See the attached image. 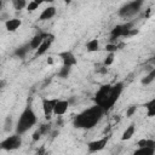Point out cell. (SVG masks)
Instances as JSON below:
<instances>
[{
  "mask_svg": "<svg viewBox=\"0 0 155 155\" xmlns=\"http://www.w3.org/2000/svg\"><path fill=\"white\" fill-rule=\"evenodd\" d=\"M124 91V82H116V84H107L102 85L98 91L94 94V103L99 105L104 113H108L114 104L120 98L121 93Z\"/></svg>",
  "mask_w": 155,
  "mask_h": 155,
  "instance_id": "1",
  "label": "cell"
},
{
  "mask_svg": "<svg viewBox=\"0 0 155 155\" xmlns=\"http://www.w3.org/2000/svg\"><path fill=\"white\" fill-rule=\"evenodd\" d=\"M103 115H104L103 109L99 105L94 104L93 107H90V108L82 110L81 113H79L78 115H75V117L73 120V125L76 128L91 130L101 121Z\"/></svg>",
  "mask_w": 155,
  "mask_h": 155,
  "instance_id": "2",
  "label": "cell"
},
{
  "mask_svg": "<svg viewBox=\"0 0 155 155\" xmlns=\"http://www.w3.org/2000/svg\"><path fill=\"white\" fill-rule=\"evenodd\" d=\"M38 122V116L33 109V107L29 104L24 108V110L22 111V114L19 115L17 124H16V133L18 134H23L27 131H29L33 126H35V124Z\"/></svg>",
  "mask_w": 155,
  "mask_h": 155,
  "instance_id": "3",
  "label": "cell"
},
{
  "mask_svg": "<svg viewBox=\"0 0 155 155\" xmlns=\"http://www.w3.org/2000/svg\"><path fill=\"white\" fill-rule=\"evenodd\" d=\"M144 4V0H132L127 4H125L124 6H121L119 8V12L117 15L121 17V18H130V17H133L134 15H137L142 6Z\"/></svg>",
  "mask_w": 155,
  "mask_h": 155,
  "instance_id": "4",
  "label": "cell"
},
{
  "mask_svg": "<svg viewBox=\"0 0 155 155\" xmlns=\"http://www.w3.org/2000/svg\"><path fill=\"white\" fill-rule=\"evenodd\" d=\"M133 24H134V22H126L124 24L115 25L111 29V31H110V39L111 40H116L119 38H126V36H128V33L133 28Z\"/></svg>",
  "mask_w": 155,
  "mask_h": 155,
  "instance_id": "5",
  "label": "cell"
},
{
  "mask_svg": "<svg viewBox=\"0 0 155 155\" xmlns=\"http://www.w3.org/2000/svg\"><path fill=\"white\" fill-rule=\"evenodd\" d=\"M21 145H22V138H21V134H18V133L12 134V136H8L4 140L0 142V149L7 150V151L8 150L18 149Z\"/></svg>",
  "mask_w": 155,
  "mask_h": 155,
  "instance_id": "6",
  "label": "cell"
},
{
  "mask_svg": "<svg viewBox=\"0 0 155 155\" xmlns=\"http://www.w3.org/2000/svg\"><path fill=\"white\" fill-rule=\"evenodd\" d=\"M53 41H54V35L51 34V33H48V34L46 35V38L42 40V42L39 45V47L35 50V51H36V52H35V57H39V56L45 54V53L47 52V50L51 47V45H52Z\"/></svg>",
  "mask_w": 155,
  "mask_h": 155,
  "instance_id": "7",
  "label": "cell"
},
{
  "mask_svg": "<svg viewBox=\"0 0 155 155\" xmlns=\"http://www.w3.org/2000/svg\"><path fill=\"white\" fill-rule=\"evenodd\" d=\"M58 98H42V111L46 120L51 119V115L53 114V108Z\"/></svg>",
  "mask_w": 155,
  "mask_h": 155,
  "instance_id": "8",
  "label": "cell"
},
{
  "mask_svg": "<svg viewBox=\"0 0 155 155\" xmlns=\"http://www.w3.org/2000/svg\"><path fill=\"white\" fill-rule=\"evenodd\" d=\"M109 138L105 136L101 139H97V140H92V142H88L87 143V150L88 153H97V151H101L105 148L107 143H108Z\"/></svg>",
  "mask_w": 155,
  "mask_h": 155,
  "instance_id": "9",
  "label": "cell"
},
{
  "mask_svg": "<svg viewBox=\"0 0 155 155\" xmlns=\"http://www.w3.org/2000/svg\"><path fill=\"white\" fill-rule=\"evenodd\" d=\"M58 57L62 59V63H63V65H68V67H74V65H76L78 64V59H76V57L74 56V53L71 52V51H62V52H59L58 53Z\"/></svg>",
  "mask_w": 155,
  "mask_h": 155,
  "instance_id": "10",
  "label": "cell"
},
{
  "mask_svg": "<svg viewBox=\"0 0 155 155\" xmlns=\"http://www.w3.org/2000/svg\"><path fill=\"white\" fill-rule=\"evenodd\" d=\"M68 108H69L68 101H65V99H58V101L56 102V104H54L53 114H54V115H58V116H62V115H64V114L67 113Z\"/></svg>",
  "mask_w": 155,
  "mask_h": 155,
  "instance_id": "11",
  "label": "cell"
},
{
  "mask_svg": "<svg viewBox=\"0 0 155 155\" xmlns=\"http://www.w3.org/2000/svg\"><path fill=\"white\" fill-rule=\"evenodd\" d=\"M47 34H48V33H45V31H39L38 34H35V35L33 36V39L30 40V42H29L30 48H31V50H36V48L39 47V45L42 42V40L46 38Z\"/></svg>",
  "mask_w": 155,
  "mask_h": 155,
  "instance_id": "12",
  "label": "cell"
},
{
  "mask_svg": "<svg viewBox=\"0 0 155 155\" xmlns=\"http://www.w3.org/2000/svg\"><path fill=\"white\" fill-rule=\"evenodd\" d=\"M22 25V21L19 18H8L5 21V28L7 31H16Z\"/></svg>",
  "mask_w": 155,
  "mask_h": 155,
  "instance_id": "13",
  "label": "cell"
},
{
  "mask_svg": "<svg viewBox=\"0 0 155 155\" xmlns=\"http://www.w3.org/2000/svg\"><path fill=\"white\" fill-rule=\"evenodd\" d=\"M56 12H57V10H56L54 6H48V7H46L45 10H42V12H41L40 16H39V19H40V21L51 19L52 17L56 16Z\"/></svg>",
  "mask_w": 155,
  "mask_h": 155,
  "instance_id": "14",
  "label": "cell"
},
{
  "mask_svg": "<svg viewBox=\"0 0 155 155\" xmlns=\"http://www.w3.org/2000/svg\"><path fill=\"white\" fill-rule=\"evenodd\" d=\"M30 50H31V48H30L29 42H28V44H24V45H21V46H18V47H16L15 51H13V54H15L16 57H18V58H24V57L28 54V52H29Z\"/></svg>",
  "mask_w": 155,
  "mask_h": 155,
  "instance_id": "15",
  "label": "cell"
},
{
  "mask_svg": "<svg viewBox=\"0 0 155 155\" xmlns=\"http://www.w3.org/2000/svg\"><path fill=\"white\" fill-rule=\"evenodd\" d=\"M134 132H136V126H134V124H131V125L124 131V133H122V136H121V139H122V140H128V139H131L132 136L134 134Z\"/></svg>",
  "mask_w": 155,
  "mask_h": 155,
  "instance_id": "16",
  "label": "cell"
},
{
  "mask_svg": "<svg viewBox=\"0 0 155 155\" xmlns=\"http://www.w3.org/2000/svg\"><path fill=\"white\" fill-rule=\"evenodd\" d=\"M154 79H155V68H151L150 71H149V73L140 80V82H142V85L147 86V85L151 84V82L154 81Z\"/></svg>",
  "mask_w": 155,
  "mask_h": 155,
  "instance_id": "17",
  "label": "cell"
},
{
  "mask_svg": "<svg viewBox=\"0 0 155 155\" xmlns=\"http://www.w3.org/2000/svg\"><path fill=\"white\" fill-rule=\"evenodd\" d=\"M86 50L87 52H96L99 50V41L98 39H92L86 44Z\"/></svg>",
  "mask_w": 155,
  "mask_h": 155,
  "instance_id": "18",
  "label": "cell"
},
{
  "mask_svg": "<svg viewBox=\"0 0 155 155\" xmlns=\"http://www.w3.org/2000/svg\"><path fill=\"white\" fill-rule=\"evenodd\" d=\"M145 108H147V115L149 117H153L155 115V98H151L149 102H147Z\"/></svg>",
  "mask_w": 155,
  "mask_h": 155,
  "instance_id": "19",
  "label": "cell"
},
{
  "mask_svg": "<svg viewBox=\"0 0 155 155\" xmlns=\"http://www.w3.org/2000/svg\"><path fill=\"white\" fill-rule=\"evenodd\" d=\"M134 154L153 155V154H155V148H151V147H138V149L134 150Z\"/></svg>",
  "mask_w": 155,
  "mask_h": 155,
  "instance_id": "20",
  "label": "cell"
},
{
  "mask_svg": "<svg viewBox=\"0 0 155 155\" xmlns=\"http://www.w3.org/2000/svg\"><path fill=\"white\" fill-rule=\"evenodd\" d=\"M137 145L138 147H151V148H155V140L154 139H149V138H143V139H139L137 142Z\"/></svg>",
  "mask_w": 155,
  "mask_h": 155,
  "instance_id": "21",
  "label": "cell"
},
{
  "mask_svg": "<svg viewBox=\"0 0 155 155\" xmlns=\"http://www.w3.org/2000/svg\"><path fill=\"white\" fill-rule=\"evenodd\" d=\"M12 1V5H13V8L17 10V11H21L23 8L27 7V0H11Z\"/></svg>",
  "mask_w": 155,
  "mask_h": 155,
  "instance_id": "22",
  "label": "cell"
},
{
  "mask_svg": "<svg viewBox=\"0 0 155 155\" xmlns=\"http://www.w3.org/2000/svg\"><path fill=\"white\" fill-rule=\"evenodd\" d=\"M70 71H71V67H68V65H63L59 71H58V76L62 78V79H67L69 75H70Z\"/></svg>",
  "mask_w": 155,
  "mask_h": 155,
  "instance_id": "23",
  "label": "cell"
},
{
  "mask_svg": "<svg viewBox=\"0 0 155 155\" xmlns=\"http://www.w3.org/2000/svg\"><path fill=\"white\" fill-rule=\"evenodd\" d=\"M114 59H115V52H109L103 61V65H105V67L111 65L114 63Z\"/></svg>",
  "mask_w": 155,
  "mask_h": 155,
  "instance_id": "24",
  "label": "cell"
},
{
  "mask_svg": "<svg viewBox=\"0 0 155 155\" xmlns=\"http://www.w3.org/2000/svg\"><path fill=\"white\" fill-rule=\"evenodd\" d=\"M38 130L40 131V133H41L42 136H46V134H48L50 131H51V124H42V125H40V126L38 127Z\"/></svg>",
  "mask_w": 155,
  "mask_h": 155,
  "instance_id": "25",
  "label": "cell"
},
{
  "mask_svg": "<svg viewBox=\"0 0 155 155\" xmlns=\"http://www.w3.org/2000/svg\"><path fill=\"white\" fill-rule=\"evenodd\" d=\"M4 130L5 132H10L12 130V117L8 115L6 119H5V124H4Z\"/></svg>",
  "mask_w": 155,
  "mask_h": 155,
  "instance_id": "26",
  "label": "cell"
},
{
  "mask_svg": "<svg viewBox=\"0 0 155 155\" xmlns=\"http://www.w3.org/2000/svg\"><path fill=\"white\" fill-rule=\"evenodd\" d=\"M25 8H27V11H28V12H34L35 10H38V8H39V5H38L34 0H31L29 4H27V7H25Z\"/></svg>",
  "mask_w": 155,
  "mask_h": 155,
  "instance_id": "27",
  "label": "cell"
},
{
  "mask_svg": "<svg viewBox=\"0 0 155 155\" xmlns=\"http://www.w3.org/2000/svg\"><path fill=\"white\" fill-rule=\"evenodd\" d=\"M119 48H117V44H114V42H110V44H107L105 45V51L107 52H116Z\"/></svg>",
  "mask_w": 155,
  "mask_h": 155,
  "instance_id": "28",
  "label": "cell"
},
{
  "mask_svg": "<svg viewBox=\"0 0 155 155\" xmlns=\"http://www.w3.org/2000/svg\"><path fill=\"white\" fill-rule=\"evenodd\" d=\"M136 111H137V105H134V104L133 105H130L127 108V110H126V116L127 117H131Z\"/></svg>",
  "mask_w": 155,
  "mask_h": 155,
  "instance_id": "29",
  "label": "cell"
},
{
  "mask_svg": "<svg viewBox=\"0 0 155 155\" xmlns=\"http://www.w3.org/2000/svg\"><path fill=\"white\" fill-rule=\"evenodd\" d=\"M41 137H42V134H41V133H40V131L36 128V130H35V132H34V133H33V136H31V139H33V142H38Z\"/></svg>",
  "mask_w": 155,
  "mask_h": 155,
  "instance_id": "30",
  "label": "cell"
},
{
  "mask_svg": "<svg viewBox=\"0 0 155 155\" xmlns=\"http://www.w3.org/2000/svg\"><path fill=\"white\" fill-rule=\"evenodd\" d=\"M107 71H108V69H107V67H105V65L99 67V68L97 69V73H101V74H107Z\"/></svg>",
  "mask_w": 155,
  "mask_h": 155,
  "instance_id": "31",
  "label": "cell"
},
{
  "mask_svg": "<svg viewBox=\"0 0 155 155\" xmlns=\"http://www.w3.org/2000/svg\"><path fill=\"white\" fill-rule=\"evenodd\" d=\"M6 84H7V81L5 79H0V90H2L6 86Z\"/></svg>",
  "mask_w": 155,
  "mask_h": 155,
  "instance_id": "32",
  "label": "cell"
},
{
  "mask_svg": "<svg viewBox=\"0 0 155 155\" xmlns=\"http://www.w3.org/2000/svg\"><path fill=\"white\" fill-rule=\"evenodd\" d=\"M46 62H47V64H52V63H53V58H52V57H48Z\"/></svg>",
  "mask_w": 155,
  "mask_h": 155,
  "instance_id": "33",
  "label": "cell"
},
{
  "mask_svg": "<svg viewBox=\"0 0 155 155\" xmlns=\"http://www.w3.org/2000/svg\"><path fill=\"white\" fill-rule=\"evenodd\" d=\"M34 1H35V2H36V4L39 5V6H40V5L42 4V2H45V0H34Z\"/></svg>",
  "mask_w": 155,
  "mask_h": 155,
  "instance_id": "34",
  "label": "cell"
},
{
  "mask_svg": "<svg viewBox=\"0 0 155 155\" xmlns=\"http://www.w3.org/2000/svg\"><path fill=\"white\" fill-rule=\"evenodd\" d=\"M54 0H45V2H53Z\"/></svg>",
  "mask_w": 155,
  "mask_h": 155,
  "instance_id": "35",
  "label": "cell"
},
{
  "mask_svg": "<svg viewBox=\"0 0 155 155\" xmlns=\"http://www.w3.org/2000/svg\"><path fill=\"white\" fill-rule=\"evenodd\" d=\"M1 7H2V0H0V11H1Z\"/></svg>",
  "mask_w": 155,
  "mask_h": 155,
  "instance_id": "36",
  "label": "cell"
},
{
  "mask_svg": "<svg viewBox=\"0 0 155 155\" xmlns=\"http://www.w3.org/2000/svg\"><path fill=\"white\" fill-rule=\"evenodd\" d=\"M64 1H65V4H70V1H71V0H64Z\"/></svg>",
  "mask_w": 155,
  "mask_h": 155,
  "instance_id": "37",
  "label": "cell"
}]
</instances>
